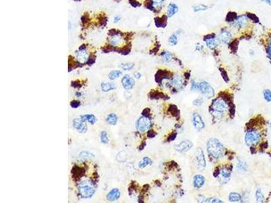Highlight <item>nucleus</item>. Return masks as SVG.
Listing matches in <instances>:
<instances>
[{"mask_svg":"<svg viewBox=\"0 0 271 203\" xmlns=\"http://www.w3.org/2000/svg\"><path fill=\"white\" fill-rule=\"evenodd\" d=\"M221 174L225 178H229L231 176V171L228 168H223L221 170Z\"/></svg>","mask_w":271,"mask_h":203,"instance_id":"34","label":"nucleus"},{"mask_svg":"<svg viewBox=\"0 0 271 203\" xmlns=\"http://www.w3.org/2000/svg\"><path fill=\"white\" fill-rule=\"evenodd\" d=\"M120 66L125 71H130L133 69L134 64L133 63H125L121 64Z\"/></svg>","mask_w":271,"mask_h":203,"instance_id":"36","label":"nucleus"},{"mask_svg":"<svg viewBox=\"0 0 271 203\" xmlns=\"http://www.w3.org/2000/svg\"><path fill=\"white\" fill-rule=\"evenodd\" d=\"M152 163V161L148 157H145L143 159H142V161H140L139 163H138V167H139L140 169H144V168L147 167V166L151 165Z\"/></svg>","mask_w":271,"mask_h":203,"instance_id":"25","label":"nucleus"},{"mask_svg":"<svg viewBox=\"0 0 271 203\" xmlns=\"http://www.w3.org/2000/svg\"><path fill=\"white\" fill-rule=\"evenodd\" d=\"M206 46L210 50H214L218 46L219 42L216 38V37H209L205 40Z\"/></svg>","mask_w":271,"mask_h":203,"instance_id":"18","label":"nucleus"},{"mask_svg":"<svg viewBox=\"0 0 271 203\" xmlns=\"http://www.w3.org/2000/svg\"><path fill=\"white\" fill-rule=\"evenodd\" d=\"M100 137L101 142H102V144H106L109 143V139L108 138V135H107V133L106 131H103L101 132Z\"/></svg>","mask_w":271,"mask_h":203,"instance_id":"31","label":"nucleus"},{"mask_svg":"<svg viewBox=\"0 0 271 203\" xmlns=\"http://www.w3.org/2000/svg\"><path fill=\"white\" fill-rule=\"evenodd\" d=\"M256 200L259 202H264V195H263L262 191L260 190H258L256 192Z\"/></svg>","mask_w":271,"mask_h":203,"instance_id":"32","label":"nucleus"},{"mask_svg":"<svg viewBox=\"0 0 271 203\" xmlns=\"http://www.w3.org/2000/svg\"><path fill=\"white\" fill-rule=\"evenodd\" d=\"M121 20V17H120V16H115V18H114V22L115 23H117V22H119Z\"/></svg>","mask_w":271,"mask_h":203,"instance_id":"44","label":"nucleus"},{"mask_svg":"<svg viewBox=\"0 0 271 203\" xmlns=\"http://www.w3.org/2000/svg\"><path fill=\"white\" fill-rule=\"evenodd\" d=\"M151 2L153 9L157 10H160L163 6L164 0H151Z\"/></svg>","mask_w":271,"mask_h":203,"instance_id":"23","label":"nucleus"},{"mask_svg":"<svg viewBox=\"0 0 271 203\" xmlns=\"http://www.w3.org/2000/svg\"><path fill=\"white\" fill-rule=\"evenodd\" d=\"M237 168L239 171H246L247 170V165L244 162H239L237 165Z\"/></svg>","mask_w":271,"mask_h":203,"instance_id":"35","label":"nucleus"},{"mask_svg":"<svg viewBox=\"0 0 271 203\" xmlns=\"http://www.w3.org/2000/svg\"><path fill=\"white\" fill-rule=\"evenodd\" d=\"M229 199L231 202H239L241 200V196L238 193L233 192L229 195Z\"/></svg>","mask_w":271,"mask_h":203,"instance_id":"27","label":"nucleus"},{"mask_svg":"<svg viewBox=\"0 0 271 203\" xmlns=\"http://www.w3.org/2000/svg\"><path fill=\"white\" fill-rule=\"evenodd\" d=\"M122 85L126 89H130L134 86L135 85V81L130 76L126 75L123 77L122 81Z\"/></svg>","mask_w":271,"mask_h":203,"instance_id":"16","label":"nucleus"},{"mask_svg":"<svg viewBox=\"0 0 271 203\" xmlns=\"http://www.w3.org/2000/svg\"><path fill=\"white\" fill-rule=\"evenodd\" d=\"M176 134H173L171 135V136H170V137L168 138V140L169 141H173V140L176 139Z\"/></svg>","mask_w":271,"mask_h":203,"instance_id":"43","label":"nucleus"},{"mask_svg":"<svg viewBox=\"0 0 271 203\" xmlns=\"http://www.w3.org/2000/svg\"><path fill=\"white\" fill-rule=\"evenodd\" d=\"M79 194L83 198H89L94 194L95 188L92 182L88 181H83L78 185Z\"/></svg>","mask_w":271,"mask_h":203,"instance_id":"2","label":"nucleus"},{"mask_svg":"<svg viewBox=\"0 0 271 203\" xmlns=\"http://www.w3.org/2000/svg\"><path fill=\"white\" fill-rule=\"evenodd\" d=\"M199 90L203 95L207 98H212L214 96L215 92L214 89L209 83L206 81H202L199 84Z\"/></svg>","mask_w":271,"mask_h":203,"instance_id":"9","label":"nucleus"},{"mask_svg":"<svg viewBox=\"0 0 271 203\" xmlns=\"http://www.w3.org/2000/svg\"><path fill=\"white\" fill-rule=\"evenodd\" d=\"M249 22V18L248 16L245 15L239 16L232 22V26L234 29L240 30V29L245 28L247 26H248Z\"/></svg>","mask_w":271,"mask_h":203,"instance_id":"8","label":"nucleus"},{"mask_svg":"<svg viewBox=\"0 0 271 203\" xmlns=\"http://www.w3.org/2000/svg\"><path fill=\"white\" fill-rule=\"evenodd\" d=\"M101 89L104 92H108L115 89V85L111 83H102L101 84Z\"/></svg>","mask_w":271,"mask_h":203,"instance_id":"24","label":"nucleus"},{"mask_svg":"<svg viewBox=\"0 0 271 203\" xmlns=\"http://www.w3.org/2000/svg\"><path fill=\"white\" fill-rule=\"evenodd\" d=\"M205 202H223L222 201H221L219 199L217 198H209Z\"/></svg>","mask_w":271,"mask_h":203,"instance_id":"41","label":"nucleus"},{"mask_svg":"<svg viewBox=\"0 0 271 203\" xmlns=\"http://www.w3.org/2000/svg\"><path fill=\"white\" fill-rule=\"evenodd\" d=\"M75 58L78 62H79L81 64L87 63V62L89 63L91 61V59L89 58V52L85 45H83L82 46H81V48L77 51Z\"/></svg>","mask_w":271,"mask_h":203,"instance_id":"7","label":"nucleus"},{"mask_svg":"<svg viewBox=\"0 0 271 203\" xmlns=\"http://www.w3.org/2000/svg\"><path fill=\"white\" fill-rule=\"evenodd\" d=\"M265 48L268 57L271 62V31H269L265 35Z\"/></svg>","mask_w":271,"mask_h":203,"instance_id":"15","label":"nucleus"},{"mask_svg":"<svg viewBox=\"0 0 271 203\" xmlns=\"http://www.w3.org/2000/svg\"><path fill=\"white\" fill-rule=\"evenodd\" d=\"M264 94V99H266L267 102H271V91L269 89H266L263 92Z\"/></svg>","mask_w":271,"mask_h":203,"instance_id":"38","label":"nucleus"},{"mask_svg":"<svg viewBox=\"0 0 271 203\" xmlns=\"http://www.w3.org/2000/svg\"><path fill=\"white\" fill-rule=\"evenodd\" d=\"M205 177L203 176V175H195L194 177V180H193L194 186L197 188H199L203 185V184L205 183Z\"/></svg>","mask_w":271,"mask_h":203,"instance_id":"20","label":"nucleus"},{"mask_svg":"<svg viewBox=\"0 0 271 203\" xmlns=\"http://www.w3.org/2000/svg\"><path fill=\"white\" fill-rule=\"evenodd\" d=\"M121 195L120 191L117 188L112 189L106 195L107 200L110 202H114V201L117 200L119 198Z\"/></svg>","mask_w":271,"mask_h":203,"instance_id":"17","label":"nucleus"},{"mask_svg":"<svg viewBox=\"0 0 271 203\" xmlns=\"http://www.w3.org/2000/svg\"><path fill=\"white\" fill-rule=\"evenodd\" d=\"M81 119L83 121H88L91 125H94L97 121L96 118L94 114H83L81 116Z\"/></svg>","mask_w":271,"mask_h":203,"instance_id":"22","label":"nucleus"},{"mask_svg":"<svg viewBox=\"0 0 271 203\" xmlns=\"http://www.w3.org/2000/svg\"><path fill=\"white\" fill-rule=\"evenodd\" d=\"M191 89L193 91L199 90V85L195 83V81H192V85H191Z\"/></svg>","mask_w":271,"mask_h":203,"instance_id":"42","label":"nucleus"},{"mask_svg":"<svg viewBox=\"0 0 271 203\" xmlns=\"http://www.w3.org/2000/svg\"><path fill=\"white\" fill-rule=\"evenodd\" d=\"M151 127V121L147 116H142L138 119L136 123V127L141 133H145Z\"/></svg>","mask_w":271,"mask_h":203,"instance_id":"6","label":"nucleus"},{"mask_svg":"<svg viewBox=\"0 0 271 203\" xmlns=\"http://www.w3.org/2000/svg\"><path fill=\"white\" fill-rule=\"evenodd\" d=\"M261 140V134L256 130H251L245 134V144L249 147L256 146Z\"/></svg>","mask_w":271,"mask_h":203,"instance_id":"4","label":"nucleus"},{"mask_svg":"<svg viewBox=\"0 0 271 203\" xmlns=\"http://www.w3.org/2000/svg\"><path fill=\"white\" fill-rule=\"evenodd\" d=\"M178 35H177V33H173V34H172L170 37H169V42L171 46H176V45L178 44Z\"/></svg>","mask_w":271,"mask_h":203,"instance_id":"30","label":"nucleus"},{"mask_svg":"<svg viewBox=\"0 0 271 203\" xmlns=\"http://www.w3.org/2000/svg\"><path fill=\"white\" fill-rule=\"evenodd\" d=\"M192 124L195 129L200 131L205 127V123L202 118L198 113H194L192 115Z\"/></svg>","mask_w":271,"mask_h":203,"instance_id":"13","label":"nucleus"},{"mask_svg":"<svg viewBox=\"0 0 271 203\" xmlns=\"http://www.w3.org/2000/svg\"><path fill=\"white\" fill-rule=\"evenodd\" d=\"M106 121L107 123L111 125H115L117 123L118 117L115 113H111V114H109L108 116H106Z\"/></svg>","mask_w":271,"mask_h":203,"instance_id":"21","label":"nucleus"},{"mask_svg":"<svg viewBox=\"0 0 271 203\" xmlns=\"http://www.w3.org/2000/svg\"><path fill=\"white\" fill-rule=\"evenodd\" d=\"M196 161L197 163V167L199 170L203 171L204 170L206 166L205 158L203 150L199 148L196 152Z\"/></svg>","mask_w":271,"mask_h":203,"instance_id":"11","label":"nucleus"},{"mask_svg":"<svg viewBox=\"0 0 271 203\" xmlns=\"http://www.w3.org/2000/svg\"><path fill=\"white\" fill-rule=\"evenodd\" d=\"M216 38H217L219 43L228 44L231 42L232 40V33H231V31L227 30V29H222L218 33Z\"/></svg>","mask_w":271,"mask_h":203,"instance_id":"10","label":"nucleus"},{"mask_svg":"<svg viewBox=\"0 0 271 203\" xmlns=\"http://www.w3.org/2000/svg\"><path fill=\"white\" fill-rule=\"evenodd\" d=\"M161 57H162L163 60H164L165 62L168 63V62H170L171 59H172V54H171L170 52L165 51V52H163V53L161 54Z\"/></svg>","mask_w":271,"mask_h":203,"instance_id":"29","label":"nucleus"},{"mask_svg":"<svg viewBox=\"0 0 271 203\" xmlns=\"http://www.w3.org/2000/svg\"><path fill=\"white\" fill-rule=\"evenodd\" d=\"M70 105H71V106L72 107V108H77L78 107L80 106L81 104H80V102H79V101H77V100H73V101L71 102V103H70Z\"/></svg>","mask_w":271,"mask_h":203,"instance_id":"39","label":"nucleus"},{"mask_svg":"<svg viewBox=\"0 0 271 203\" xmlns=\"http://www.w3.org/2000/svg\"><path fill=\"white\" fill-rule=\"evenodd\" d=\"M192 147V142L188 140H184L175 146V150L179 152H185Z\"/></svg>","mask_w":271,"mask_h":203,"instance_id":"14","label":"nucleus"},{"mask_svg":"<svg viewBox=\"0 0 271 203\" xmlns=\"http://www.w3.org/2000/svg\"><path fill=\"white\" fill-rule=\"evenodd\" d=\"M171 83H172L174 87H180L183 84V80L180 77H179V76H176V77H175L174 78H173L172 81H171Z\"/></svg>","mask_w":271,"mask_h":203,"instance_id":"26","label":"nucleus"},{"mask_svg":"<svg viewBox=\"0 0 271 203\" xmlns=\"http://www.w3.org/2000/svg\"><path fill=\"white\" fill-rule=\"evenodd\" d=\"M227 105L226 102L222 99H216L214 100V103L212 104V110L213 112L212 114L216 117H221L222 116V113L225 112L226 108H227Z\"/></svg>","mask_w":271,"mask_h":203,"instance_id":"5","label":"nucleus"},{"mask_svg":"<svg viewBox=\"0 0 271 203\" xmlns=\"http://www.w3.org/2000/svg\"><path fill=\"white\" fill-rule=\"evenodd\" d=\"M73 125L74 128L77 130V131L81 134H84L87 130V125L81 119H75L73 121Z\"/></svg>","mask_w":271,"mask_h":203,"instance_id":"12","label":"nucleus"},{"mask_svg":"<svg viewBox=\"0 0 271 203\" xmlns=\"http://www.w3.org/2000/svg\"><path fill=\"white\" fill-rule=\"evenodd\" d=\"M79 157L82 158V159H87V158H93L94 156L93 154H91V152H86V151H83L79 153Z\"/></svg>","mask_w":271,"mask_h":203,"instance_id":"33","label":"nucleus"},{"mask_svg":"<svg viewBox=\"0 0 271 203\" xmlns=\"http://www.w3.org/2000/svg\"><path fill=\"white\" fill-rule=\"evenodd\" d=\"M178 7L176 3H170L167 7V14L169 18H171L173 15H175L178 12Z\"/></svg>","mask_w":271,"mask_h":203,"instance_id":"19","label":"nucleus"},{"mask_svg":"<svg viewBox=\"0 0 271 203\" xmlns=\"http://www.w3.org/2000/svg\"><path fill=\"white\" fill-rule=\"evenodd\" d=\"M122 75V71H111L110 73L109 74V77L111 80H114L117 79V78L120 77Z\"/></svg>","mask_w":271,"mask_h":203,"instance_id":"28","label":"nucleus"},{"mask_svg":"<svg viewBox=\"0 0 271 203\" xmlns=\"http://www.w3.org/2000/svg\"><path fill=\"white\" fill-rule=\"evenodd\" d=\"M194 105H196V106H201L203 104V99L201 98L197 99L193 102Z\"/></svg>","mask_w":271,"mask_h":203,"instance_id":"40","label":"nucleus"},{"mask_svg":"<svg viewBox=\"0 0 271 203\" xmlns=\"http://www.w3.org/2000/svg\"><path fill=\"white\" fill-rule=\"evenodd\" d=\"M134 75V77H135L136 78H137V79H140V78L141 77V74H140L139 72H135Z\"/></svg>","mask_w":271,"mask_h":203,"instance_id":"45","label":"nucleus"},{"mask_svg":"<svg viewBox=\"0 0 271 203\" xmlns=\"http://www.w3.org/2000/svg\"><path fill=\"white\" fill-rule=\"evenodd\" d=\"M207 9H208V6L205 5H195V6L193 7V10L195 12H201V11H204Z\"/></svg>","mask_w":271,"mask_h":203,"instance_id":"37","label":"nucleus"},{"mask_svg":"<svg viewBox=\"0 0 271 203\" xmlns=\"http://www.w3.org/2000/svg\"><path fill=\"white\" fill-rule=\"evenodd\" d=\"M207 150L209 154L214 159H218L223 155L224 146L219 142V140L215 138L210 139L207 144Z\"/></svg>","mask_w":271,"mask_h":203,"instance_id":"1","label":"nucleus"},{"mask_svg":"<svg viewBox=\"0 0 271 203\" xmlns=\"http://www.w3.org/2000/svg\"><path fill=\"white\" fill-rule=\"evenodd\" d=\"M259 1H264V2L266 3L267 4H268V5H271V0H259Z\"/></svg>","mask_w":271,"mask_h":203,"instance_id":"46","label":"nucleus"},{"mask_svg":"<svg viewBox=\"0 0 271 203\" xmlns=\"http://www.w3.org/2000/svg\"><path fill=\"white\" fill-rule=\"evenodd\" d=\"M125 42V35L124 33L114 31L111 33L108 37V44L111 48H119Z\"/></svg>","mask_w":271,"mask_h":203,"instance_id":"3","label":"nucleus"}]
</instances>
